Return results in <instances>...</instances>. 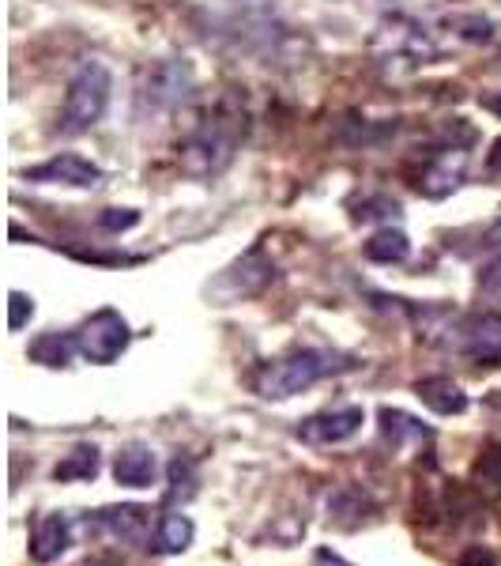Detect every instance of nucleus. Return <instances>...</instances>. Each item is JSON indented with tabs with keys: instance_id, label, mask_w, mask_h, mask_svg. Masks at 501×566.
Masks as SVG:
<instances>
[{
	"instance_id": "obj_25",
	"label": "nucleus",
	"mask_w": 501,
	"mask_h": 566,
	"mask_svg": "<svg viewBox=\"0 0 501 566\" xmlns=\"http://www.w3.org/2000/svg\"><path fill=\"white\" fill-rule=\"evenodd\" d=\"M140 223V212H132V208H114V212L103 216V227L106 231H129V227Z\"/></svg>"
},
{
	"instance_id": "obj_14",
	"label": "nucleus",
	"mask_w": 501,
	"mask_h": 566,
	"mask_svg": "<svg viewBox=\"0 0 501 566\" xmlns=\"http://www.w3.org/2000/svg\"><path fill=\"white\" fill-rule=\"evenodd\" d=\"M193 536H196V525L189 522L185 514H167L159 522V533H154V552L159 555H181L189 544H193Z\"/></svg>"
},
{
	"instance_id": "obj_11",
	"label": "nucleus",
	"mask_w": 501,
	"mask_h": 566,
	"mask_svg": "<svg viewBox=\"0 0 501 566\" xmlns=\"http://www.w3.org/2000/svg\"><path fill=\"white\" fill-rule=\"evenodd\" d=\"M72 544V522L65 514H45L39 528H34V541H31V559L34 563H53L68 552Z\"/></svg>"
},
{
	"instance_id": "obj_19",
	"label": "nucleus",
	"mask_w": 501,
	"mask_h": 566,
	"mask_svg": "<svg viewBox=\"0 0 501 566\" xmlns=\"http://www.w3.org/2000/svg\"><path fill=\"white\" fill-rule=\"evenodd\" d=\"M381 431H385V438L393 446H404V438H426L430 431H426L418 419H412L407 412H396V408H385L381 412Z\"/></svg>"
},
{
	"instance_id": "obj_5",
	"label": "nucleus",
	"mask_w": 501,
	"mask_h": 566,
	"mask_svg": "<svg viewBox=\"0 0 501 566\" xmlns=\"http://www.w3.org/2000/svg\"><path fill=\"white\" fill-rule=\"evenodd\" d=\"M271 280H276V264H271V258H264L260 250H249L245 258H238L231 269H223L212 283H207V298H212L215 306H231V303H242V298L260 295Z\"/></svg>"
},
{
	"instance_id": "obj_24",
	"label": "nucleus",
	"mask_w": 501,
	"mask_h": 566,
	"mask_svg": "<svg viewBox=\"0 0 501 566\" xmlns=\"http://www.w3.org/2000/svg\"><path fill=\"white\" fill-rule=\"evenodd\" d=\"M457 566H498V555L490 552V547H482V544H471V547H463V552H460Z\"/></svg>"
},
{
	"instance_id": "obj_22",
	"label": "nucleus",
	"mask_w": 501,
	"mask_h": 566,
	"mask_svg": "<svg viewBox=\"0 0 501 566\" xmlns=\"http://www.w3.org/2000/svg\"><path fill=\"white\" fill-rule=\"evenodd\" d=\"M181 483H185L189 491H193V461H174L170 464V491H167V499L174 502L181 495Z\"/></svg>"
},
{
	"instance_id": "obj_18",
	"label": "nucleus",
	"mask_w": 501,
	"mask_h": 566,
	"mask_svg": "<svg viewBox=\"0 0 501 566\" xmlns=\"http://www.w3.org/2000/svg\"><path fill=\"white\" fill-rule=\"evenodd\" d=\"M72 352H79V348H76V336L42 333L39 340L31 344V352H26V355H31L34 363H42V367H68Z\"/></svg>"
},
{
	"instance_id": "obj_28",
	"label": "nucleus",
	"mask_w": 501,
	"mask_h": 566,
	"mask_svg": "<svg viewBox=\"0 0 501 566\" xmlns=\"http://www.w3.org/2000/svg\"><path fill=\"white\" fill-rule=\"evenodd\" d=\"M487 106L494 109V114H501V95H494V98H487Z\"/></svg>"
},
{
	"instance_id": "obj_15",
	"label": "nucleus",
	"mask_w": 501,
	"mask_h": 566,
	"mask_svg": "<svg viewBox=\"0 0 501 566\" xmlns=\"http://www.w3.org/2000/svg\"><path fill=\"white\" fill-rule=\"evenodd\" d=\"M460 175H463V151L452 148V151H445L430 170H426L423 189H426L430 197H445L449 189H457V186H460Z\"/></svg>"
},
{
	"instance_id": "obj_27",
	"label": "nucleus",
	"mask_w": 501,
	"mask_h": 566,
	"mask_svg": "<svg viewBox=\"0 0 501 566\" xmlns=\"http://www.w3.org/2000/svg\"><path fill=\"white\" fill-rule=\"evenodd\" d=\"M487 245H501V219L487 227Z\"/></svg>"
},
{
	"instance_id": "obj_20",
	"label": "nucleus",
	"mask_w": 501,
	"mask_h": 566,
	"mask_svg": "<svg viewBox=\"0 0 501 566\" xmlns=\"http://www.w3.org/2000/svg\"><path fill=\"white\" fill-rule=\"evenodd\" d=\"M31 317H34V298L23 295V291H12V295H8V328L20 333Z\"/></svg>"
},
{
	"instance_id": "obj_23",
	"label": "nucleus",
	"mask_w": 501,
	"mask_h": 566,
	"mask_svg": "<svg viewBox=\"0 0 501 566\" xmlns=\"http://www.w3.org/2000/svg\"><path fill=\"white\" fill-rule=\"evenodd\" d=\"M479 291L487 298H501V258H494L490 264H482L479 272Z\"/></svg>"
},
{
	"instance_id": "obj_3",
	"label": "nucleus",
	"mask_w": 501,
	"mask_h": 566,
	"mask_svg": "<svg viewBox=\"0 0 501 566\" xmlns=\"http://www.w3.org/2000/svg\"><path fill=\"white\" fill-rule=\"evenodd\" d=\"M335 367H340V363H335L332 352H321V348L290 352L260 374L257 389H260V397H268V400H287V397H295V392L317 386V381L328 378Z\"/></svg>"
},
{
	"instance_id": "obj_12",
	"label": "nucleus",
	"mask_w": 501,
	"mask_h": 566,
	"mask_svg": "<svg viewBox=\"0 0 501 566\" xmlns=\"http://www.w3.org/2000/svg\"><path fill=\"white\" fill-rule=\"evenodd\" d=\"M415 397L437 416H463L468 412V392L452 378H423L415 386Z\"/></svg>"
},
{
	"instance_id": "obj_26",
	"label": "nucleus",
	"mask_w": 501,
	"mask_h": 566,
	"mask_svg": "<svg viewBox=\"0 0 501 566\" xmlns=\"http://www.w3.org/2000/svg\"><path fill=\"white\" fill-rule=\"evenodd\" d=\"M317 566H351V563H343L340 555H332V552H321L317 555Z\"/></svg>"
},
{
	"instance_id": "obj_6",
	"label": "nucleus",
	"mask_w": 501,
	"mask_h": 566,
	"mask_svg": "<svg viewBox=\"0 0 501 566\" xmlns=\"http://www.w3.org/2000/svg\"><path fill=\"white\" fill-rule=\"evenodd\" d=\"M132 333H129V322H125L117 310H98L90 322H84V328L76 333V348L84 355L87 363H98V367H106V363L121 359V352L129 348Z\"/></svg>"
},
{
	"instance_id": "obj_16",
	"label": "nucleus",
	"mask_w": 501,
	"mask_h": 566,
	"mask_svg": "<svg viewBox=\"0 0 501 566\" xmlns=\"http://www.w3.org/2000/svg\"><path fill=\"white\" fill-rule=\"evenodd\" d=\"M98 469H103V461H98L95 446H76V450H72L65 461H57V469H53V480H57V483L95 480Z\"/></svg>"
},
{
	"instance_id": "obj_10",
	"label": "nucleus",
	"mask_w": 501,
	"mask_h": 566,
	"mask_svg": "<svg viewBox=\"0 0 501 566\" xmlns=\"http://www.w3.org/2000/svg\"><path fill=\"white\" fill-rule=\"evenodd\" d=\"M154 476H159V458L151 453V446L143 442H129L121 453L114 458V480L121 488H151Z\"/></svg>"
},
{
	"instance_id": "obj_9",
	"label": "nucleus",
	"mask_w": 501,
	"mask_h": 566,
	"mask_svg": "<svg viewBox=\"0 0 501 566\" xmlns=\"http://www.w3.org/2000/svg\"><path fill=\"white\" fill-rule=\"evenodd\" d=\"M26 178H31V181H45V186L90 189V186H98L103 170H98L90 159H84V155L65 151V155H53V159H45L42 167H31V170H26Z\"/></svg>"
},
{
	"instance_id": "obj_17",
	"label": "nucleus",
	"mask_w": 501,
	"mask_h": 566,
	"mask_svg": "<svg viewBox=\"0 0 501 566\" xmlns=\"http://www.w3.org/2000/svg\"><path fill=\"white\" fill-rule=\"evenodd\" d=\"M366 258L377 261V264H399V261L412 258V242H407L404 231H393V227H385V231H377L366 242Z\"/></svg>"
},
{
	"instance_id": "obj_13",
	"label": "nucleus",
	"mask_w": 501,
	"mask_h": 566,
	"mask_svg": "<svg viewBox=\"0 0 501 566\" xmlns=\"http://www.w3.org/2000/svg\"><path fill=\"white\" fill-rule=\"evenodd\" d=\"M98 525L109 528L117 541L136 544V541H143V533H148L151 510H143V506H106V510H98Z\"/></svg>"
},
{
	"instance_id": "obj_7",
	"label": "nucleus",
	"mask_w": 501,
	"mask_h": 566,
	"mask_svg": "<svg viewBox=\"0 0 501 566\" xmlns=\"http://www.w3.org/2000/svg\"><path fill=\"white\" fill-rule=\"evenodd\" d=\"M445 344L452 352L468 355L476 363H498L501 359V317L498 314H471L460 317L457 325L445 328Z\"/></svg>"
},
{
	"instance_id": "obj_1",
	"label": "nucleus",
	"mask_w": 501,
	"mask_h": 566,
	"mask_svg": "<svg viewBox=\"0 0 501 566\" xmlns=\"http://www.w3.org/2000/svg\"><path fill=\"white\" fill-rule=\"evenodd\" d=\"M109 91H114V76L103 61H87L79 65V72L72 76V84L65 91V106L57 117V133L61 136H79L87 133L109 106Z\"/></svg>"
},
{
	"instance_id": "obj_4",
	"label": "nucleus",
	"mask_w": 501,
	"mask_h": 566,
	"mask_svg": "<svg viewBox=\"0 0 501 566\" xmlns=\"http://www.w3.org/2000/svg\"><path fill=\"white\" fill-rule=\"evenodd\" d=\"M189 91H193V69L185 61H159L143 72L140 91H136V109H140V117L170 114L185 103Z\"/></svg>"
},
{
	"instance_id": "obj_21",
	"label": "nucleus",
	"mask_w": 501,
	"mask_h": 566,
	"mask_svg": "<svg viewBox=\"0 0 501 566\" xmlns=\"http://www.w3.org/2000/svg\"><path fill=\"white\" fill-rule=\"evenodd\" d=\"M476 480L487 483V488H501V446H490L476 461Z\"/></svg>"
},
{
	"instance_id": "obj_8",
	"label": "nucleus",
	"mask_w": 501,
	"mask_h": 566,
	"mask_svg": "<svg viewBox=\"0 0 501 566\" xmlns=\"http://www.w3.org/2000/svg\"><path fill=\"white\" fill-rule=\"evenodd\" d=\"M362 423H366V412L362 408H328V412H317L298 423V438L309 446H340L348 442L362 431Z\"/></svg>"
},
{
	"instance_id": "obj_2",
	"label": "nucleus",
	"mask_w": 501,
	"mask_h": 566,
	"mask_svg": "<svg viewBox=\"0 0 501 566\" xmlns=\"http://www.w3.org/2000/svg\"><path fill=\"white\" fill-rule=\"evenodd\" d=\"M242 117H226L218 109L215 117H207L200 129L181 144V170L193 178H207L218 175L226 163L234 159V148H238V136H242Z\"/></svg>"
}]
</instances>
